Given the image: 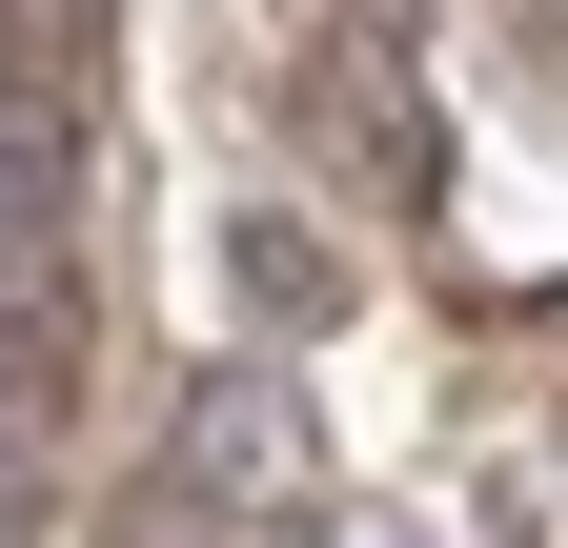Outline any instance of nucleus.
<instances>
[{"label": "nucleus", "mask_w": 568, "mask_h": 548, "mask_svg": "<svg viewBox=\"0 0 568 548\" xmlns=\"http://www.w3.org/2000/svg\"><path fill=\"white\" fill-rule=\"evenodd\" d=\"M203 467L244 488V467H305V447H284V406H244V386H203Z\"/></svg>", "instance_id": "obj_3"}, {"label": "nucleus", "mask_w": 568, "mask_h": 548, "mask_svg": "<svg viewBox=\"0 0 568 548\" xmlns=\"http://www.w3.org/2000/svg\"><path fill=\"white\" fill-rule=\"evenodd\" d=\"M224 305H244V325H325V305H345V264H325L305 203H224Z\"/></svg>", "instance_id": "obj_1"}, {"label": "nucleus", "mask_w": 568, "mask_h": 548, "mask_svg": "<svg viewBox=\"0 0 568 548\" xmlns=\"http://www.w3.org/2000/svg\"><path fill=\"white\" fill-rule=\"evenodd\" d=\"M325 122H345V183H386V203H426V183H447V143H426V102H386L366 61H325Z\"/></svg>", "instance_id": "obj_2"}]
</instances>
